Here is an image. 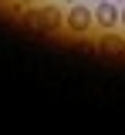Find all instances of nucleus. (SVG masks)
I'll return each instance as SVG.
<instances>
[{"instance_id":"f257e3e1","label":"nucleus","mask_w":125,"mask_h":135,"mask_svg":"<svg viewBox=\"0 0 125 135\" xmlns=\"http://www.w3.org/2000/svg\"><path fill=\"white\" fill-rule=\"evenodd\" d=\"M91 20H95V14H91L88 7H81V3H74L71 10L64 14V24H68V31H74V34H85L91 27Z\"/></svg>"},{"instance_id":"39448f33","label":"nucleus","mask_w":125,"mask_h":135,"mask_svg":"<svg viewBox=\"0 0 125 135\" xmlns=\"http://www.w3.org/2000/svg\"><path fill=\"white\" fill-rule=\"evenodd\" d=\"M118 24L125 27V3H122V10H118Z\"/></svg>"},{"instance_id":"0eeeda50","label":"nucleus","mask_w":125,"mask_h":135,"mask_svg":"<svg viewBox=\"0 0 125 135\" xmlns=\"http://www.w3.org/2000/svg\"><path fill=\"white\" fill-rule=\"evenodd\" d=\"M115 3H125V0H115Z\"/></svg>"},{"instance_id":"f03ea898","label":"nucleus","mask_w":125,"mask_h":135,"mask_svg":"<svg viewBox=\"0 0 125 135\" xmlns=\"http://www.w3.org/2000/svg\"><path fill=\"white\" fill-rule=\"evenodd\" d=\"M91 14L98 20V27H115V24H118V3H115V0H102L98 10H91Z\"/></svg>"},{"instance_id":"7ed1b4c3","label":"nucleus","mask_w":125,"mask_h":135,"mask_svg":"<svg viewBox=\"0 0 125 135\" xmlns=\"http://www.w3.org/2000/svg\"><path fill=\"white\" fill-rule=\"evenodd\" d=\"M98 51H108V54H125V37H118V34H105V37H98Z\"/></svg>"},{"instance_id":"20e7f679","label":"nucleus","mask_w":125,"mask_h":135,"mask_svg":"<svg viewBox=\"0 0 125 135\" xmlns=\"http://www.w3.org/2000/svg\"><path fill=\"white\" fill-rule=\"evenodd\" d=\"M24 20H27V27H34V31H41V34H54L51 27H47V20H44V14H41V7H34V10H27V14H24Z\"/></svg>"},{"instance_id":"423d86ee","label":"nucleus","mask_w":125,"mask_h":135,"mask_svg":"<svg viewBox=\"0 0 125 135\" xmlns=\"http://www.w3.org/2000/svg\"><path fill=\"white\" fill-rule=\"evenodd\" d=\"M17 3H34V0H17Z\"/></svg>"}]
</instances>
